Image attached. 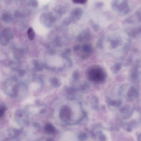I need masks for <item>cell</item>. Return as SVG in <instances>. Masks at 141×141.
Listing matches in <instances>:
<instances>
[{"mask_svg": "<svg viewBox=\"0 0 141 141\" xmlns=\"http://www.w3.org/2000/svg\"><path fill=\"white\" fill-rule=\"evenodd\" d=\"M50 85L54 88H58L61 85V81L57 77H52L49 80Z\"/></svg>", "mask_w": 141, "mask_h": 141, "instance_id": "15", "label": "cell"}, {"mask_svg": "<svg viewBox=\"0 0 141 141\" xmlns=\"http://www.w3.org/2000/svg\"><path fill=\"white\" fill-rule=\"evenodd\" d=\"M25 73L26 72H25V70L22 69L20 70L19 71V75L20 77H23V76H24Z\"/></svg>", "mask_w": 141, "mask_h": 141, "instance_id": "35", "label": "cell"}, {"mask_svg": "<svg viewBox=\"0 0 141 141\" xmlns=\"http://www.w3.org/2000/svg\"><path fill=\"white\" fill-rule=\"evenodd\" d=\"M91 38V34L90 30L87 29L81 31L77 37V40L80 42L87 41L90 40Z\"/></svg>", "mask_w": 141, "mask_h": 141, "instance_id": "7", "label": "cell"}, {"mask_svg": "<svg viewBox=\"0 0 141 141\" xmlns=\"http://www.w3.org/2000/svg\"><path fill=\"white\" fill-rule=\"evenodd\" d=\"M81 47L80 45H75V46H74L73 48V50L74 52L76 53V52L79 51V50L81 49Z\"/></svg>", "mask_w": 141, "mask_h": 141, "instance_id": "34", "label": "cell"}, {"mask_svg": "<svg viewBox=\"0 0 141 141\" xmlns=\"http://www.w3.org/2000/svg\"><path fill=\"white\" fill-rule=\"evenodd\" d=\"M24 55V51L21 49L17 48L13 50V56L17 60H20Z\"/></svg>", "mask_w": 141, "mask_h": 141, "instance_id": "12", "label": "cell"}, {"mask_svg": "<svg viewBox=\"0 0 141 141\" xmlns=\"http://www.w3.org/2000/svg\"><path fill=\"white\" fill-rule=\"evenodd\" d=\"M64 59L65 60V64L67 66L70 67V68L72 67V65H73V63H72V60L70 58H65Z\"/></svg>", "mask_w": 141, "mask_h": 141, "instance_id": "30", "label": "cell"}, {"mask_svg": "<svg viewBox=\"0 0 141 141\" xmlns=\"http://www.w3.org/2000/svg\"><path fill=\"white\" fill-rule=\"evenodd\" d=\"M95 6L97 8H101L103 6V3H102L101 2H99L98 3H96V4L95 5Z\"/></svg>", "mask_w": 141, "mask_h": 141, "instance_id": "36", "label": "cell"}, {"mask_svg": "<svg viewBox=\"0 0 141 141\" xmlns=\"http://www.w3.org/2000/svg\"><path fill=\"white\" fill-rule=\"evenodd\" d=\"M83 10L80 8H76L72 9L70 12V17L73 22L79 20L82 15Z\"/></svg>", "mask_w": 141, "mask_h": 141, "instance_id": "8", "label": "cell"}, {"mask_svg": "<svg viewBox=\"0 0 141 141\" xmlns=\"http://www.w3.org/2000/svg\"><path fill=\"white\" fill-rule=\"evenodd\" d=\"M2 19L4 22H10L12 20L13 17L11 13L9 12H6L3 14Z\"/></svg>", "mask_w": 141, "mask_h": 141, "instance_id": "17", "label": "cell"}, {"mask_svg": "<svg viewBox=\"0 0 141 141\" xmlns=\"http://www.w3.org/2000/svg\"><path fill=\"white\" fill-rule=\"evenodd\" d=\"M57 15L56 13L52 12L43 13L40 17V21L45 27L50 28L57 20Z\"/></svg>", "mask_w": 141, "mask_h": 141, "instance_id": "4", "label": "cell"}, {"mask_svg": "<svg viewBox=\"0 0 141 141\" xmlns=\"http://www.w3.org/2000/svg\"><path fill=\"white\" fill-rule=\"evenodd\" d=\"M34 68L37 71H41L43 69L44 65L40 62L38 60H34L33 62Z\"/></svg>", "mask_w": 141, "mask_h": 141, "instance_id": "18", "label": "cell"}, {"mask_svg": "<svg viewBox=\"0 0 141 141\" xmlns=\"http://www.w3.org/2000/svg\"><path fill=\"white\" fill-rule=\"evenodd\" d=\"M87 2V0H73V2L75 3H76V4H85Z\"/></svg>", "mask_w": 141, "mask_h": 141, "instance_id": "33", "label": "cell"}, {"mask_svg": "<svg viewBox=\"0 0 141 141\" xmlns=\"http://www.w3.org/2000/svg\"><path fill=\"white\" fill-rule=\"evenodd\" d=\"M22 133V131L20 130L13 129L10 131L9 135L10 137L12 139H16L18 138Z\"/></svg>", "mask_w": 141, "mask_h": 141, "instance_id": "14", "label": "cell"}, {"mask_svg": "<svg viewBox=\"0 0 141 141\" xmlns=\"http://www.w3.org/2000/svg\"><path fill=\"white\" fill-rule=\"evenodd\" d=\"M27 34L29 39L30 40H33L35 37V33L32 27L29 28L27 30Z\"/></svg>", "mask_w": 141, "mask_h": 141, "instance_id": "20", "label": "cell"}, {"mask_svg": "<svg viewBox=\"0 0 141 141\" xmlns=\"http://www.w3.org/2000/svg\"><path fill=\"white\" fill-rule=\"evenodd\" d=\"M111 6L113 9L122 15H125L129 13L130 8L126 0H113Z\"/></svg>", "mask_w": 141, "mask_h": 141, "instance_id": "3", "label": "cell"}, {"mask_svg": "<svg viewBox=\"0 0 141 141\" xmlns=\"http://www.w3.org/2000/svg\"><path fill=\"white\" fill-rule=\"evenodd\" d=\"M103 38L102 37H101L98 40L96 44V46L99 49H102L103 48Z\"/></svg>", "mask_w": 141, "mask_h": 141, "instance_id": "28", "label": "cell"}, {"mask_svg": "<svg viewBox=\"0 0 141 141\" xmlns=\"http://www.w3.org/2000/svg\"><path fill=\"white\" fill-rule=\"evenodd\" d=\"M90 88V86L88 83L86 81H83V82L80 84L79 89L81 91L86 92L89 90Z\"/></svg>", "mask_w": 141, "mask_h": 141, "instance_id": "22", "label": "cell"}, {"mask_svg": "<svg viewBox=\"0 0 141 141\" xmlns=\"http://www.w3.org/2000/svg\"><path fill=\"white\" fill-rule=\"evenodd\" d=\"M80 74L79 71L76 70L72 74V79L75 81H78L80 79Z\"/></svg>", "mask_w": 141, "mask_h": 141, "instance_id": "24", "label": "cell"}, {"mask_svg": "<svg viewBox=\"0 0 141 141\" xmlns=\"http://www.w3.org/2000/svg\"><path fill=\"white\" fill-rule=\"evenodd\" d=\"M87 76L90 81L97 84H102L106 81L107 75L102 68L95 65L89 68L87 71Z\"/></svg>", "mask_w": 141, "mask_h": 141, "instance_id": "1", "label": "cell"}, {"mask_svg": "<svg viewBox=\"0 0 141 141\" xmlns=\"http://www.w3.org/2000/svg\"><path fill=\"white\" fill-rule=\"evenodd\" d=\"M45 130L47 133L53 134L56 131L54 127L50 124H47L45 126Z\"/></svg>", "mask_w": 141, "mask_h": 141, "instance_id": "21", "label": "cell"}, {"mask_svg": "<svg viewBox=\"0 0 141 141\" xmlns=\"http://www.w3.org/2000/svg\"><path fill=\"white\" fill-rule=\"evenodd\" d=\"M111 47L115 49L118 47L121 44V41L119 40H112L110 42Z\"/></svg>", "mask_w": 141, "mask_h": 141, "instance_id": "23", "label": "cell"}, {"mask_svg": "<svg viewBox=\"0 0 141 141\" xmlns=\"http://www.w3.org/2000/svg\"><path fill=\"white\" fill-rule=\"evenodd\" d=\"M13 34L10 29H5L0 33V44L3 46L8 45L13 38Z\"/></svg>", "mask_w": 141, "mask_h": 141, "instance_id": "5", "label": "cell"}, {"mask_svg": "<svg viewBox=\"0 0 141 141\" xmlns=\"http://www.w3.org/2000/svg\"><path fill=\"white\" fill-rule=\"evenodd\" d=\"M6 107L4 106H0V118H2L4 115L5 113L6 112Z\"/></svg>", "mask_w": 141, "mask_h": 141, "instance_id": "32", "label": "cell"}, {"mask_svg": "<svg viewBox=\"0 0 141 141\" xmlns=\"http://www.w3.org/2000/svg\"><path fill=\"white\" fill-rule=\"evenodd\" d=\"M28 5L32 7H37L38 6V2L37 0H30L28 1Z\"/></svg>", "mask_w": 141, "mask_h": 141, "instance_id": "29", "label": "cell"}, {"mask_svg": "<svg viewBox=\"0 0 141 141\" xmlns=\"http://www.w3.org/2000/svg\"><path fill=\"white\" fill-rule=\"evenodd\" d=\"M15 117L19 125L25 126L28 122V117L25 112L22 110L17 111L15 114Z\"/></svg>", "mask_w": 141, "mask_h": 141, "instance_id": "6", "label": "cell"}, {"mask_svg": "<svg viewBox=\"0 0 141 141\" xmlns=\"http://www.w3.org/2000/svg\"><path fill=\"white\" fill-rule=\"evenodd\" d=\"M60 115L62 120H68L71 116L70 109L69 107L65 106L61 108Z\"/></svg>", "mask_w": 141, "mask_h": 141, "instance_id": "10", "label": "cell"}, {"mask_svg": "<svg viewBox=\"0 0 141 141\" xmlns=\"http://www.w3.org/2000/svg\"><path fill=\"white\" fill-rule=\"evenodd\" d=\"M138 76V72L136 70L132 71L130 75V79L132 81H135L137 79Z\"/></svg>", "mask_w": 141, "mask_h": 141, "instance_id": "26", "label": "cell"}, {"mask_svg": "<svg viewBox=\"0 0 141 141\" xmlns=\"http://www.w3.org/2000/svg\"><path fill=\"white\" fill-rule=\"evenodd\" d=\"M73 21H72V20L70 18H67L66 19H65L64 20V21L63 22V24L65 25V26H69L71 23Z\"/></svg>", "mask_w": 141, "mask_h": 141, "instance_id": "31", "label": "cell"}, {"mask_svg": "<svg viewBox=\"0 0 141 141\" xmlns=\"http://www.w3.org/2000/svg\"><path fill=\"white\" fill-rule=\"evenodd\" d=\"M55 13L57 15H61L65 13L67 11V7L64 5H59L55 7Z\"/></svg>", "mask_w": 141, "mask_h": 141, "instance_id": "11", "label": "cell"}, {"mask_svg": "<svg viewBox=\"0 0 141 141\" xmlns=\"http://www.w3.org/2000/svg\"><path fill=\"white\" fill-rule=\"evenodd\" d=\"M138 95V93L136 89L133 86L130 87L128 92V97L131 99H132L137 97Z\"/></svg>", "mask_w": 141, "mask_h": 141, "instance_id": "13", "label": "cell"}, {"mask_svg": "<svg viewBox=\"0 0 141 141\" xmlns=\"http://www.w3.org/2000/svg\"><path fill=\"white\" fill-rule=\"evenodd\" d=\"M122 65L121 62H116L111 66V72L115 74L118 73L122 68Z\"/></svg>", "mask_w": 141, "mask_h": 141, "instance_id": "16", "label": "cell"}, {"mask_svg": "<svg viewBox=\"0 0 141 141\" xmlns=\"http://www.w3.org/2000/svg\"><path fill=\"white\" fill-rule=\"evenodd\" d=\"M90 24H91V27H92V28L94 30V31H99V29H100V27H99V25L98 24L95 23L93 21H91V22H90Z\"/></svg>", "mask_w": 141, "mask_h": 141, "instance_id": "27", "label": "cell"}, {"mask_svg": "<svg viewBox=\"0 0 141 141\" xmlns=\"http://www.w3.org/2000/svg\"><path fill=\"white\" fill-rule=\"evenodd\" d=\"M53 43L55 46L58 48L62 47V42L61 37L60 36H56L53 40Z\"/></svg>", "mask_w": 141, "mask_h": 141, "instance_id": "19", "label": "cell"}, {"mask_svg": "<svg viewBox=\"0 0 141 141\" xmlns=\"http://www.w3.org/2000/svg\"><path fill=\"white\" fill-rule=\"evenodd\" d=\"M81 49L84 53L81 56V58L83 59H87L91 55L92 50L91 46L89 44H86L81 46Z\"/></svg>", "mask_w": 141, "mask_h": 141, "instance_id": "9", "label": "cell"}, {"mask_svg": "<svg viewBox=\"0 0 141 141\" xmlns=\"http://www.w3.org/2000/svg\"><path fill=\"white\" fill-rule=\"evenodd\" d=\"M72 53V50L70 49H67L63 52V53H62L61 56L62 57L63 59L69 58L70 56L71 55Z\"/></svg>", "mask_w": 141, "mask_h": 141, "instance_id": "25", "label": "cell"}, {"mask_svg": "<svg viewBox=\"0 0 141 141\" xmlns=\"http://www.w3.org/2000/svg\"><path fill=\"white\" fill-rule=\"evenodd\" d=\"M16 78H12L7 81L5 85L4 90L6 94L9 96L15 98L18 96L19 92V86L16 83Z\"/></svg>", "mask_w": 141, "mask_h": 141, "instance_id": "2", "label": "cell"}]
</instances>
